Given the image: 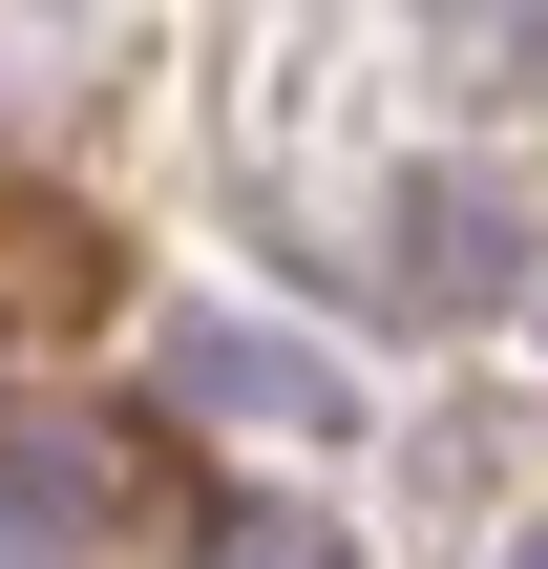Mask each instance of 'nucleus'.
I'll return each instance as SVG.
<instances>
[{
    "label": "nucleus",
    "mask_w": 548,
    "mask_h": 569,
    "mask_svg": "<svg viewBox=\"0 0 548 569\" xmlns=\"http://www.w3.org/2000/svg\"><path fill=\"white\" fill-rule=\"evenodd\" d=\"M422 21H486V0H422Z\"/></svg>",
    "instance_id": "obj_1"
},
{
    "label": "nucleus",
    "mask_w": 548,
    "mask_h": 569,
    "mask_svg": "<svg viewBox=\"0 0 548 569\" xmlns=\"http://www.w3.org/2000/svg\"><path fill=\"white\" fill-rule=\"evenodd\" d=\"M528 569H548V549H528Z\"/></svg>",
    "instance_id": "obj_2"
}]
</instances>
